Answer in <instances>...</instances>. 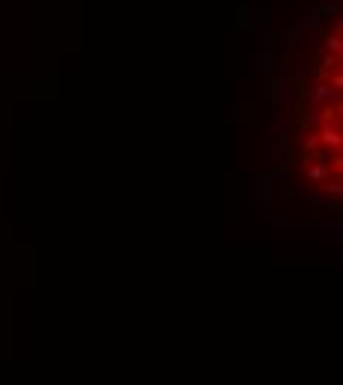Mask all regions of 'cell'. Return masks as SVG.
<instances>
[{"mask_svg":"<svg viewBox=\"0 0 343 385\" xmlns=\"http://www.w3.org/2000/svg\"><path fill=\"white\" fill-rule=\"evenodd\" d=\"M319 142L337 148V145H340V125H337V122H328V125L322 128V133H319Z\"/></svg>","mask_w":343,"mask_h":385,"instance_id":"obj_1","label":"cell"},{"mask_svg":"<svg viewBox=\"0 0 343 385\" xmlns=\"http://www.w3.org/2000/svg\"><path fill=\"white\" fill-rule=\"evenodd\" d=\"M313 98H316V101H328V98H334V101H337V98H340V92H337V89L331 92V86H316Z\"/></svg>","mask_w":343,"mask_h":385,"instance_id":"obj_2","label":"cell"},{"mask_svg":"<svg viewBox=\"0 0 343 385\" xmlns=\"http://www.w3.org/2000/svg\"><path fill=\"white\" fill-rule=\"evenodd\" d=\"M325 45H328V51H331L334 57H337V54H340V51H343V45H340V36H328V39H325Z\"/></svg>","mask_w":343,"mask_h":385,"instance_id":"obj_3","label":"cell"},{"mask_svg":"<svg viewBox=\"0 0 343 385\" xmlns=\"http://www.w3.org/2000/svg\"><path fill=\"white\" fill-rule=\"evenodd\" d=\"M337 113H340V107L334 104V107H325V113H322V122L328 125V122H337Z\"/></svg>","mask_w":343,"mask_h":385,"instance_id":"obj_4","label":"cell"},{"mask_svg":"<svg viewBox=\"0 0 343 385\" xmlns=\"http://www.w3.org/2000/svg\"><path fill=\"white\" fill-rule=\"evenodd\" d=\"M316 145H319V133H311V136L305 139V154H308V151H313Z\"/></svg>","mask_w":343,"mask_h":385,"instance_id":"obj_5","label":"cell"},{"mask_svg":"<svg viewBox=\"0 0 343 385\" xmlns=\"http://www.w3.org/2000/svg\"><path fill=\"white\" fill-rule=\"evenodd\" d=\"M325 192H334V196H340V184H331V181H328V184H325Z\"/></svg>","mask_w":343,"mask_h":385,"instance_id":"obj_6","label":"cell"}]
</instances>
